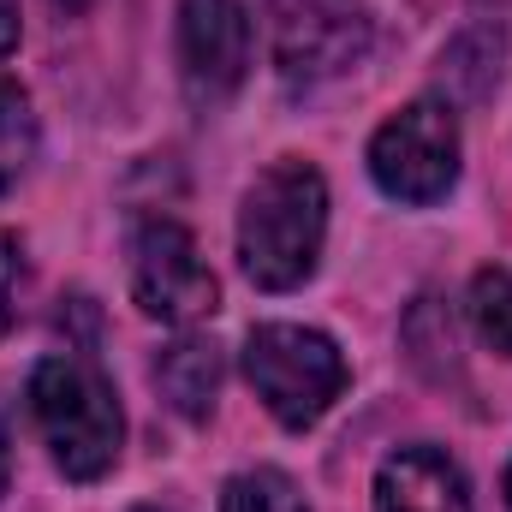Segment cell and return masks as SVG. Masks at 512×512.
Here are the masks:
<instances>
[{
	"label": "cell",
	"mask_w": 512,
	"mask_h": 512,
	"mask_svg": "<svg viewBox=\"0 0 512 512\" xmlns=\"http://www.w3.org/2000/svg\"><path fill=\"white\" fill-rule=\"evenodd\" d=\"M328 233V185L310 161H274L239 209V262L262 292H292L316 274Z\"/></svg>",
	"instance_id": "obj_1"
},
{
	"label": "cell",
	"mask_w": 512,
	"mask_h": 512,
	"mask_svg": "<svg viewBox=\"0 0 512 512\" xmlns=\"http://www.w3.org/2000/svg\"><path fill=\"white\" fill-rule=\"evenodd\" d=\"M30 411H36V429H42L54 465L72 483H96L114 471L120 441H126V417H120L114 382L90 358H78V352L42 358L30 370Z\"/></svg>",
	"instance_id": "obj_2"
},
{
	"label": "cell",
	"mask_w": 512,
	"mask_h": 512,
	"mask_svg": "<svg viewBox=\"0 0 512 512\" xmlns=\"http://www.w3.org/2000/svg\"><path fill=\"white\" fill-rule=\"evenodd\" d=\"M245 376L256 399L286 423V429H310L346 387V358L328 334L298 328V322H262L245 340Z\"/></svg>",
	"instance_id": "obj_3"
},
{
	"label": "cell",
	"mask_w": 512,
	"mask_h": 512,
	"mask_svg": "<svg viewBox=\"0 0 512 512\" xmlns=\"http://www.w3.org/2000/svg\"><path fill=\"white\" fill-rule=\"evenodd\" d=\"M274 66L292 90L328 84L370 54V6L364 0H274L268 6Z\"/></svg>",
	"instance_id": "obj_4"
},
{
	"label": "cell",
	"mask_w": 512,
	"mask_h": 512,
	"mask_svg": "<svg viewBox=\"0 0 512 512\" xmlns=\"http://www.w3.org/2000/svg\"><path fill=\"white\" fill-rule=\"evenodd\" d=\"M370 173L393 203H441L459 179V120L441 102H411L370 143Z\"/></svg>",
	"instance_id": "obj_5"
},
{
	"label": "cell",
	"mask_w": 512,
	"mask_h": 512,
	"mask_svg": "<svg viewBox=\"0 0 512 512\" xmlns=\"http://www.w3.org/2000/svg\"><path fill=\"white\" fill-rule=\"evenodd\" d=\"M131 298L155 322H203L221 298L197 239L179 221H143L131 239Z\"/></svg>",
	"instance_id": "obj_6"
},
{
	"label": "cell",
	"mask_w": 512,
	"mask_h": 512,
	"mask_svg": "<svg viewBox=\"0 0 512 512\" xmlns=\"http://www.w3.org/2000/svg\"><path fill=\"white\" fill-rule=\"evenodd\" d=\"M179 66L191 102L215 108L245 84L251 66V18L239 0H185L179 6Z\"/></svg>",
	"instance_id": "obj_7"
},
{
	"label": "cell",
	"mask_w": 512,
	"mask_h": 512,
	"mask_svg": "<svg viewBox=\"0 0 512 512\" xmlns=\"http://www.w3.org/2000/svg\"><path fill=\"white\" fill-rule=\"evenodd\" d=\"M376 512H471L465 471L441 447H399L376 471Z\"/></svg>",
	"instance_id": "obj_8"
},
{
	"label": "cell",
	"mask_w": 512,
	"mask_h": 512,
	"mask_svg": "<svg viewBox=\"0 0 512 512\" xmlns=\"http://www.w3.org/2000/svg\"><path fill=\"white\" fill-rule=\"evenodd\" d=\"M155 382L173 399L179 417H209L215 387H221V352H215L209 340L185 334V340H173V346L155 358Z\"/></svg>",
	"instance_id": "obj_9"
},
{
	"label": "cell",
	"mask_w": 512,
	"mask_h": 512,
	"mask_svg": "<svg viewBox=\"0 0 512 512\" xmlns=\"http://www.w3.org/2000/svg\"><path fill=\"white\" fill-rule=\"evenodd\" d=\"M221 512H304V495L286 471H239L227 489H221Z\"/></svg>",
	"instance_id": "obj_10"
},
{
	"label": "cell",
	"mask_w": 512,
	"mask_h": 512,
	"mask_svg": "<svg viewBox=\"0 0 512 512\" xmlns=\"http://www.w3.org/2000/svg\"><path fill=\"white\" fill-rule=\"evenodd\" d=\"M471 322L501 358H512V274L507 268H483L471 280Z\"/></svg>",
	"instance_id": "obj_11"
},
{
	"label": "cell",
	"mask_w": 512,
	"mask_h": 512,
	"mask_svg": "<svg viewBox=\"0 0 512 512\" xmlns=\"http://www.w3.org/2000/svg\"><path fill=\"white\" fill-rule=\"evenodd\" d=\"M30 155H36V120H30V102H24L18 84L0 78V191L30 167Z\"/></svg>",
	"instance_id": "obj_12"
},
{
	"label": "cell",
	"mask_w": 512,
	"mask_h": 512,
	"mask_svg": "<svg viewBox=\"0 0 512 512\" xmlns=\"http://www.w3.org/2000/svg\"><path fill=\"white\" fill-rule=\"evenodd\" d=\"M18 280H24V256H18V239L0 233V334L12 328L18 316Z\"/></svg>",
	"instance_id": "obj_13"
},
{
	"label": "cell",
	"mask_w": 512,
	"mask_h": 512,
	"mask_svg": "<svg viewBox=\"0 0 512 512\" xmlns=\"http://www.w3.org/2000/svg\"><path fill=\"white\" fill-rule=\"evenodd\" d=\"M18 42V0H0V54Z\"/></svg>",
	"instance_id": "obj_14"
},
{
	"label": "cell",
	"mask_w": 512,
	"mask_h": 512,
	"mask_svg": "<svg viewBox=\"0 0 512 512\" xmlns=\"http://www.w3.org/2000/svg\"><path fill=\"white\" fill-rule=\"evenodd\" d=\"M6 477H12V441H6V417H0V495H6Z\"/></svg>",
	"instance_id": "obj_15"
},
{
	"label": "cell",
	"mask_w": 512,
	"mask_h": 512,
	"mask_svg": "<svg viewBox=\"0 0 512 512\" xmlns=\"http://www.w3.org/2000/svg\"><path fill=\"white\" fill-rule=\"evenodd\" d=\"M507 501H512V471H507Z\"/></svg>",
	"instance_id": "obj_16"
},
{
	"label": "cell",
	"mask_w": 512,
	"mask_h": 512,
	"mask_svg": "<svg viewBox=\"0 0 512 512\" xmlns=\"http://www.w3.org/2000/svg\"><path fill=\"white\" fill-rule=\"evenodd\" d=\"M137 512H161V507H137Z\"/></svg>",
	"instance_id": "obj_17"
}]
</instances>
